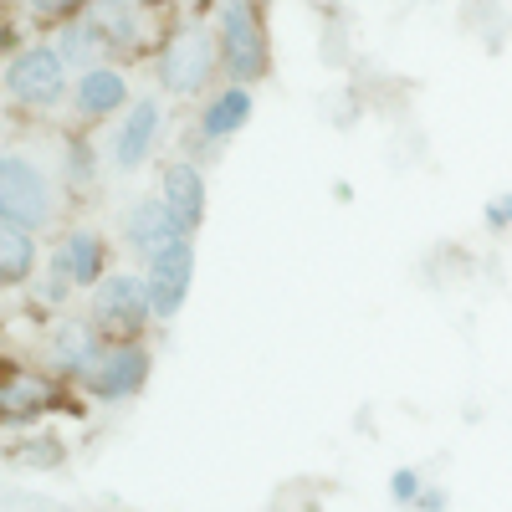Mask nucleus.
I'll return each instance as SVG.
<instances>
[{
    "label": "nucleus",
    "mask_w": 512,
    "mask_h": 512,
    "mask_svg": "<svg viewBox=\"0 0 512 512\" xmlns=\"http://www.w3.org/2000/svg\"><path fill=\"white\" fill-rule=\"evenodd\" d=\"M52 47L62 52V62H67L72 72H88V67H103V62H108L113 41H108V31L98 26V16H72V21H62V26L52 31Z\"/></svg>",
    "instance_id": "15"
},
{
    "label": "nucleus",
    "mask_w": 512,
    "mask_h": 512,
    "mask_svg": "<svg viewBox=\"0 0 512 512\" xmlns=\"http://www.w3.org/2000/svg\"><path fill=\"white\" fill-rule=\"evenodd\" d=\"M31 287H36V303H41V308H62V303H67V297L77 292V287H72L67 277H57L52 267H47V272H41V277H36Z\"/></svg>",
    "instance_id": "21"
},
{
    "label": "nucleus",
    "mask_w": 512,
    "mask_h": 512,
    "mask_svg": "<svg viewBox=\"0 0 512 512\" xmlns=\"http://www.w3.org/2000/svg\"><path fill=\"white\" fill-rule=\"evenodd\" d=\"M216 41H221V67L231 82L251 88L256 77H267L272 52H267V26L256 16V0H221Z\"/></svg>",
    "instance_id": "5"
},
{
    "label": "nucleus",
    "mask_w": 512,
    "mask_h": 512,
    "mask_svg": "<svg viewBox=\"0 0 512 512\" xmlns=\"http://www.w3.org/2000/svg\"><path fill=\"white\" fill-rule=\"evenodd\" d=\"M118 231H123L128 246L139 251V262H144V256H154V251H164V246L185 241V231L175 226V216L164 210L159 195H134V200H128L123 216H118Z\"/></svg>",
    "instance_id": "12"
},
{
    "label": "nucleus",
    "mask_w": 512,
    "mask_h": 512,
    "mask_svg": "<svg viewBox=\"0 0 512 512\" xmlns=\"http://www.w3.org/2000/svg\"><path fill=\"white\" fill-rule=\"evenodd\" d=\"M52 405H57L52 379H36V374H11L6 390H0V415H6L11 431H16V425H36Z\"/></svg>",
    "instance_id": "17"
},
{
    "label": "nucleus",
    "mask_w": 512,
    "mask_h": 512,
    "mask_svg": "<svg viewBox=\"0 0 512 512\" xmlns=\"http://www.w3.org/2000/svg\"><path fill=\"white\" fill-rule=\"evenodd\" d=\"M123 6H144V0H123Z\"/></svg>",
    "instance_id": "26"
},
{
    "label": "nucleus",
    "mask_w": 512,
    "mask_h": 512,
    "mask_svg": "<svg viewBox=\"0 0 512 512\" xmlns=\"http://www.w3.org/2000/svg\"><path fill=\"white\" fill-rule=\"evenodd\" d=\"M149 374H154V359H149V349L139 344V338H128V344H108L103 359L93 364V374L82 379V395L98 400V405H123V400L144 395Z\"/></svg>",
    "instance_id": "9"
},
{
    "label": "nucleus",
    "mask_w": 512,
    "mask_h": 512,
    "mask_svg": "<svg viewBox=\"0 0 512 512\" xmlns=\"http://www.w3.org/2000/svg\"><path fill=\"white\" fill-rule=\"evenodd\" d=\"M47 267L57 272V277H67L77 292H93L113 267H108V241H103V231H93V226H67L57 241H52V251H47Z\"/></svg>",
    "instance_id": "10"
},
{
    "label": "nucleus",
    "mask_w": 512,
    "mask_h": 512,
    "mask_svg": "<svg viewBox=\"0 0 512 512\" xmlns=\"http://www.w3.org/2000/svg\"><path fill=\"white\" fill-rule=\"evenodd\" d=\"M159 134H164V103L159 98H134L113 118L103 154H108V164L118 169V175H139L159 149Z\"/></svg>",
    "instance_id": "6"
},
{
    "label": "nucleus",
    "mask_w": 512,
    "mask_h": 512,
    "mask_svg": "<svg viewBox=\"0 0 512 512\" xmlns=\"http://www.w3.org/2000/svg\"><path fill=\"white\" fill-rule=\"evenodd\" d=\"M446 502H451L446 487H425V497L415 502V512H446Z\"/></svg>",
    "instance_id": "24"
},
{
    "label": "nucleus",
    "mask_w": 512,
    "mask_h": 512,
    "mask_svg": "<svg viewBox=\"0 0 512 512\" xmlns=\"http://www.w3.org/2000/svg\"><path fill=\"white\" fill-rule=\"evenodd\" d=\"M482 226H487V231H507V226H512V190H497V195L482 205Z\"/></svg>",
    "instance_id": "23"
},
{
    "label": "nucleus",
    "mask_w": 512,
    "mask_h": 512,
    "mask_svg": "<svg viewBox=\"0 0 512 512\" xmlns=\"http://www.w3.org/2000/svg\"><path fill=\"white\" fill-rule=\"evenodd\" d=\"M103 175V149L88 144V139H62V154H57V180L67 195H93Z\"/></svg>",
    "instance_id": "18"
},
{
    "label": "nucleus",
    "mask_w": 512,
    "mask_h": 512,
    "mask_svg": "<svg viewBox=\"0 0 512 512\" xmlns=\"http://www.w3.org/2000/svg\"><path fill=\"white\" fill-rule=\"evenodd\" d=\"M164 210L175 216V226L185 236H195V226L205 221V175H200V164L195 159H175V164H164V175H159V190Z\"/></svg>",
    "instance_id": "14"
},
{
    "label": "nucleus",
    "mask_w": 512,
    "mask_h": 512,
    "mask_svg": "<svg viewBox=\"0 0 512 512\" xmlns=\"http://www.w3.org/2000/svg\"><path fill=\"white\" fill-rule=\"evenodd\" d=\"M180 6H205V0H180Z\"/></svg>",
    "instance_id": "25"
},
{
    "label": "nucleus",
    "mask_w": 512,
    "mask_h": 512,
    "mask_svg": "<svg viewBox=\"0 0 512 512\" xmlns=\"http://www.w3.org/2000/svg\"><path fill=\"white\" fill-rule=\"evenodd\" d=\"M154 72H159V88L169 98H200L210 82H216V72H221V41L210 36L200 21H185L175 36L164 41Z\"/></svg>",
    "instance_id": "3"
},
{
    "label": "nucleus",
    "mask_w": 512,
    "mask_h": 512,
    "mask_svg": "<svg viewBox=\"0 0 512 512\" xmlns=\"http://www.w3.org/2000/svg\"><path fill=\"white\" fill-rule=\"evenodd\" d=\"M72 82L77 77L52 41H36V47H21L6 57V98L26 113L62 108V98H72Z\"/></svg>",
    "instance_id": "2"
},
{
    "label": "nucleus",
    "mask_w": 512,
    "mask_h": 512,
    "mask_svg": "<svg viewBox=\"0 0 512 512\" xmlns=\"http://www.w3.org/2000/svg\"><path fill=\"white\" fill-rule=\"evenodd\" d=\"M98 26L108 31V41H113V52H134V47H144V36H149V26H144V16H139V6H123V0H98Z\"/></svg>",
    "instance_id": "19"
},
{
    "label": "nucleus",
    "mask_w": 512,
    "mask_h": 512,
    "mask_svg": "<svg viewBox=\"0 0 512 512\" xmlns=\"http://www.w3.org/2000/svg\"><path fill=\"white\" fill-rule=\"evenodd\" d=\"M425 497V477L415 472V466H395L390 472V502L395 507H415Z\"/></svg>",
    "instance_id": "20"
},
{
    "label": "nucleus",
    "mask_w": 512,
    "mask_h": 512,
    "mask_svg": "<svg viewBox=\"0 0 512 512\" xmlns=\"http://www.w3.org/2000/svg\"><path fill=\"white\" fill-rule=\"evenodd\" d=\"M47 262V251H41V236L36 231H21V226H0V282L6 287H31Z\"/></svg>",
    "instance_id": "16"
},
{
    "label": "nucleus",
    "mask_w": 512,
    "mask_h": 512,
    "mask_svg": "<svg viewBox=\"0 0 512 512\" xmlns=\"http://www.w3.org/2000/svg\"><path fill=\"white\" fill-rule=\"evenodd\" d=\"M88 318L113 338V344H128V338H144L154 318V303H149V287H144V272H123L113 267L93 292H88Z\"/></svg>",
    "instance_id": "4"
},
{
    "label": "nucleus",
    "mask_w": 512,
    "mask_h": 512,
    "mask_svg": "<svg viewBox=\"0 0 512 512\" xmlns=\"http://www.w3.org/2000/svg\"><path fill=\"white\" fill-rule=\"evenodd\" d=\"M144 272V287H149V303H154V318L159 323H175L190 303V287H195V241H175L154 256L139 262Z\"/></svg>",
    "instance_id": "8"
},
{
    "label": "nucleus",
    "mask_w": 512,
    "mask_h": 512,
    "mask_svg": "<svg viewBox=\"0 0 512 512\" xmlns=\"http://www.w3.org/2000/svg\"><path fill=\"white\" fill-rule=\"evenodd\" d=\"M251 113H256V98H251V88H241V82H226V88H216V93H210V98L200 103L195 134H200V144L221 149L226 139H236L241 128L251 123Z\"/></svg>",
    "instance_id": "13"
},
{
    "label": "nucleus",
    "mask_w": 512,
    "mask_h": 512,
    "mask_svg": "<svg viewBox=\"0 0 512 512\" xmlns=\"http://www.w3.org/2000/svg\"><path fill=\"white\" fill-rule=\"evenodd\" d=\"M113 344V338L93 323V318H77V313H62L47 333V369L57 384H77L93 374V364L103 359V349Z\"/></svg>",
    "instance_id": "7"
},
{
    "label": "nucleus",
    "mask_w": 512,
    "mask_h": 512,
    "mask_svg": "<svg viewBox=\"0 0 512 512\" xmlns=\"http://www.w3.org/2000/svg\"><path fill=\"white\" fill-rule=\"evenodd\" d=\"M128 103H134V88H128V72L113 67V62L77 72L72 98H67L72 118H77V123H88V128H93V123H113Z\"/></svg>",
    "instance_id": "11"
},
{
    "label": "nucleus",
    "mask_w": 512,
    "mask_h": 512,
    "mask_svg": "<svg viewBox=\"0 0 512 512\" xmlns=\"http://www.w3.org/2000/svg\"><path fill=\"white\" fill-rule=\"evenodd\" d=\"M52 221H57V180L31 154L6 149L0 154V226H21L41 236Z\"/></svg>",
    "instance_id": "1"
},
{
    "label": "nucleus",
    "mask_w": 512,
    "mask_h": 512,
    "mask_svg": "<svg viewBox=\"0 0 512 512\" xmlns=\"http://www.w3.org/2000/svg\"><path fill=\"white\" fill-rule=\"evenodd\" d=\"M21 6H26L31 16H47V21L62 26V21H72L82 6H88V0H21Z\"/></svg>",
    "instance_id": "22"
}]
</instances>
